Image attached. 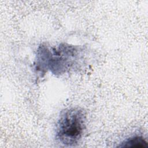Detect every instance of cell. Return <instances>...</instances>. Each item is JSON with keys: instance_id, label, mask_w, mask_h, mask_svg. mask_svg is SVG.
Listing matches in <instances>:
<instances>
[{"instance_id": "7a4b0ae2", "label": "cell", "mask_w": 148, "mask_h": 148, "mask_svg": "<svg viewBox=\"0 0 148 148\" xmlns=\"http://www.w3.org/2000/svg\"><path fill=\"white\" fill-rule=\"evenodd\" d=\"M118 147L145 148L147 147V142L142 136L135 135L126 139Z\"/></svg>"}, {"instance_id": "6da1fadb", "label": "cell", "mask_w": 148, "mask_h": 148, "mask_svg": "<svg viewBox=\"0 0 148 148\" xmlns=\"http://www.w3.org/2000/svg\"><path fill=\"white\" fill-rule=\"evenodd\" d=\"M86 121V114L82 109L75 107L64 110L57 123V140L67 146L76 145L84 134Z\"/></svg>"}]
</instances>
